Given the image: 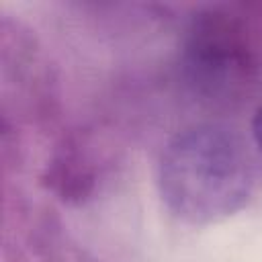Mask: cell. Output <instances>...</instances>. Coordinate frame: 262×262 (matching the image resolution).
I'll return each instance as SVG.
<instances>
[{"label":"cell","instance_id":"cell-1","mask_svg":"<svg viewBox=\"0 0 262 262\" xmlns=\"http://www.w3.org/2000/svg\"><path fill=\"white\" fill-rule=\"evenodd\" d=\"M254 188V164L244 139L219 123L176 133L158 164V190L172 215L209 225L246 207Z\"/></svg>","mask_w":262,"mask_h":262},{"label":"cell","instance_id":"cell-2","mask_svg":"<svg viewBox=\"0 0 262 262\" xmlns=\"http://www.w3.org/2000/svg\"><path fill=\"white\" fill-rule=\"evenodd\" d=\"M252 137H254L256 149H258L260 160H262V106L254 115V121H252Z\"/></svg>","mask_w":262,"mask_h":262}]
</instances>
